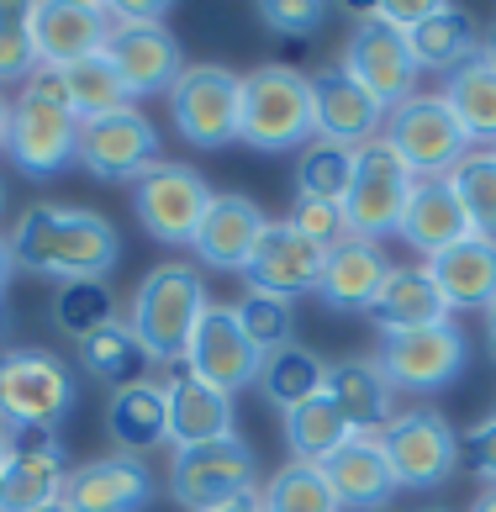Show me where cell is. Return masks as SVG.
Segmentation results:
<instances>
[{"label": "cell", "mask_w": 496, "mask_h": 512, "mask_svg": "<svg viewBox=\"0 0 496 512\" xmlns=\"http://www.w3.org/2000/svg\"><path fill=\"white\" fill-rule=\"evenodd\" d=\"M486 349H491V359H496V307L486 312Z\"/></svg>", "instance_id": "obj_52"}, {"label": "cell", "mask_w": 496, "mask_h": 512, "mask_svg": "<svg viewBox=\"0 0 496 512\" xmlns=\"http://www.w3.org/2000/svg\"><path fill=\"white\" fill-rule=\"evenodd\" d=\"M132 212H138L148 238L196 243L201 217L212 212V191H206L201 169H190L180 159H159L138 185H132Z\"/></svg>", "instance_id": "obj_10"}, {"label": "cell", "mask_w": 496, "mask_h": 512, "mask_svg": "<svg viewBox=\"0 0 496 512\" xmlns=\"http://www.w3.org/2000/svg\"><path fill=\"white\" fill-rule=\"evenodd\" d=\"M259 22L270 27V37H291V43H307L328 22V6L322 0H264Z\"/></svg>", "instance_id": "obj_43"}, {"label": "cell", "mask_w": 496, "mask_h": 512, "mask_svg": "<svg viewBox=\"0 0 496 512\" xmlns=\"http://www.w3.org/2000/svg\"><path fill=\"white\" fill-rule=\"evenodd\" d=\"M6 138H11V101L0 96V148H6Z\"/></svg>", "instance_id": "obj_50"}, {"label": "cell", "mask_w": 496, "mask_h": 512, "mask_svg": "<svg viewBox=\"0 0 496 512\" xmlns=\"http://www.w3.org/2000/svg\"><path fill=\"white\" fill-rule=\"evenodd\" d=\"M481 59H486V64H491V69H496V27H491V32H486V43H481Z\"/></svg>", "instance_id": "obj_51"}, {"label": "cell", "mask_w": 496, "mask_h": 512, "mask_svg": "<svg viewBox=\"0 0 496 512\" xmlns=\"http://www.w3.org/2000/svg\"><path fill=\"white\" fill-rule=\"evenodd\" d=\"M396 238L433 259V254L454 249V243L475 238V233H470L460 201H454V191H449V180H417L407 212H402V227H396Z\"/></svg>", "instance_id": "obj_27"}, {"label": "cell", "mask_w": 496, "mask_h": 512, "mask_svg": "<svg viewBox=\"0 0 496 512\" xmlns=\"http://www.w3.org/2000/svg\"><path fill=\"white\" fill-rule=\"evenodd\" d=\"M6 449H11V433H6V423H0V465H6Z\"/></svg>", "instance_id": "obj_53"}, {"label": "cell", "mask_w": 496, "mask_h": 512, "mask_svg": "<svg viewBox=\"0 0 496 512\" xmlns=\"http://www.w3.org/2000/svg\"><path fill=\"white\" fill-rule=\"evenodd\" d=\"M37 69V48H32V27H27V6L0 0V85H27V74Z\"/></svg>", "instance_id": "obj_42"}, {"label": "cell", "mask_w": 496, "mask_h": 512, "mask_svg": "<svg viewBox=\"0 0 496 512\" xmlns=\"http://www.w3.org/2000/svg\"><path fill=\"white\" fill-rule=\"evenodd\" d=\"M296 227L301 238H312L317 249H338L343 238H349V222H343V206L333 201H296L291 206V217H285Z\"/></svg>", "instance_id": "obj_44"}, {"label": "cell", "mask_w": 496, "mask_h": 512, "mask_svg": "<svg viewBox=\"0 0 496 512\" xmlns=\"http://www.w3.org/2000/svg\"><path fill=\"white\" fill-rule=\"evenodd\" d=\"M11 333V312H6V301H0V338Z\"/></svg>", "instance_id": "obj_54"}, {"label": "cell", "mask_w": 496, "mask_h": 512, "mask_svg": "<svg viewBox=\"0 0 496 512\" xmlns=\"http://www.w3.org/2000/svg\"><path fill=\"white\" fill-rule=\"evenodd\" d=\"M386 275H391V259L380 243H365V238H343L338 249H328V264H322V307L328 312H343V317H354V312H370L375 307V296L380 286H386Z\"/></svg>", "instance_id": "obj_24"}, {"label": "cell", "mask_w": 496, "mask_h": 512, "mask_svg": "<svg viewBox=\"0 0 496 512\" xmlns=\"http://www.w3.org/2000/svg\"><path fill=\"white\" fill-rule=\"evenodd\" d=\"M370 317H375L380 333H417V328L449 322V307H444V296H438L428 270H417V264L412 270H396L391 264V275H386V286H380Z\"/></svg>", "instance_id": "obj_30"}, {"label": "cell", "mask_w": 496, "mask_h": 512, "mask_svg": "<svg viewBox=\"0 0 496 512\" xmlns=\"http://www.w3.org/2000/svg\"><path fill=\"white\" fill-rule=\"evenodd\" d=\"M238 90L243 80L222 64H185L180 85L169 90V111L190 148H227L238 143Z\"/></svg>", "instance_id": "obj_11"}, {"label": "cell", "mask_w": 496, "mask_h": 512, "mask_svg": "<svg viewBox=\"0 0 496 512\" xmlns=\"http://www.w3.org/2000/svg\"><path fill=\"white\" fill-rule=\"evenodd\" d=\"M43 512H69V507H64V502H53V507H43Z\"/></svg>", "instance_id": "obj_55"}, {"label": "cell", "mask_w": 496, "mask_h": 512, "mask_svg": "<svg viewBox=\"0 0 496 512\" xmlns=\"http://www.w3.org/2000/svg\"><path fill=\"white\" fill-rule=\"evenodd\" d=\"M433 11H438V0H380V6H370L365 16H375V22H386V27H396L407 37L412 27H423Z\"/></svg>", "instance_id": "obj_46"}, {"label": "cell", "mask_w": 496, "mask_h": 512, "mask_svg": "<svg viewBox=\"0 0 496 512\" xmlns=\"http://www.w3.org/2000/svg\"><path fill=\"white\" fill-rule=\"evenodd\" d=\"M64 481H69V470H64L59 433L16 428L6 465H0V512H43L64 497Z\"/></svg>", "instance_id": "obj_17"}, {"label": "cell", "mask_w": 496, "mask_h": 512, "mask_svg": "<svg viewBox=\"0 0 496 512\" xmlns=\"http://www.w3.org/2000/svg\"><path fill=\"white\" fill-rule=\"evenodd\" d=\"M111 22V16H106ZM101 59L117 69V80L132 101L143 96H169L185 74V53H180V37L169 32L164 22H148V27H132V22H111V37L101 48Z\"/></svg>", "instance_id": "obj_12"}, {"label": "cell", "mask_w": 496, "mask_h": 512, "mask_svg": "<svg viewBox=\"0 0 496 512\" xmlns=\"http://www.w3.org/2000/svg\"><path fill=\"white\" fill-rule=\"evenodd\" d=\"M0 206H6V191H0Z\"/></svg>", "instance_id": "obj_57"}, {"label": "cell", "mask_w": 496, "mask_h": 512, "mask_svg": "<svg viewBox=\"0 0 496 512\" xmlns=\"http://www.w3.org/2000/svg\"><path fill=\"white\" fill-rule=\"evenodd\" d=\"M169 491L190 512H217L227 502L248 497V491H259V454L238 433L233 439H217V444H201V449H175Z\"/></svg>", "instance_id": "obj_8"}, {"label": "cell", "mask_w": 496, "mask_h": 512, "mask_svg": "<svg viewBox=\"0 0 496 512\" xmlns=\"http://www.w3.org/2000/svg\"><path fill=\"white\" fill-rule=\"evenodd\" d=\"M11 259L16 270H32L37 280H106L122 264V238L101 212L85 206H27L11 227Z\"/></svg>", "instance_id": "obj_1"}, {"label": "cell", "mask_w": 496, "mask_h": 512, "mask_svg": "<svg viewBox=\"0 0 496 512\" xmlns=\"http://www.w3.org/2000/svg\"><path fill=\"white\" fill-rule=\"evenodd\" d=\"M322 391L333 396V407L343 412V423L354 433H380L396 417L391 381L380 375L375 359H338V365H328V386Z\"/></svg>", "instance_id": "obj_29"}, {"label": "cell", "mask_w": 496, "mask_h": 512, "mask_svg": "<svg viewBox=\"0 0 496 512\" xmlns=\"http://www.w3.org/2000/svg\"><path fill=\"white\" fill-rule=\"evenodd\" d=\"M380 449L396 476V491H438L460 470V433L449 428L444 412L407 407L380 428Z\"/></svg>", "instance_id": "obj_5"}, {"label": "cell", "mask_w": 496, "mask_h": 512, "mask_svg": "<svg viewBox=\"0 0 496 512\" xmlns=\"http://www.w3.org/2000/svg\"><path fill=\"white\" fill-rule=\"evenodd\" d=\"M164 396H169V444L175 449H201V444L233 439L238 412H233V396L227 391L206 386L185 365H175L164 381Z\"/></svg>", "instance_id": "obj_22"}, {"label": "cell", "mask_w": 496, "mask_h": 512, "mask_svg": "<svg viewBox=\"0 0 496 512\" xmlns=\"http://www.w3.org/2000/svg\"><path fill=\"white\" fill-rule=\"evenodd\" d=\"M85 175L106 185H138L159 164V132L143 111H117L101 122H80V159Z\"/></svg>", "instance_id": "obj_13"}, {"label": "cell", "mask_w": 496, "mask_h": 512, "mask_svg": "<svg viewBox=\"0 0 496 512\" xmlns=\"http://www.w3.org/2000/svg\"><path fill=\"white\" fill-rule=\"evenodd\" d=\"M444 180H449L454 201H460L470 233L496 243V154H491V148H486V154H465Z\"/></svg>", "instance_id": "obj_36"}, {"label": "cell", "mask_w": 496, "mask_h": 512, "mask_svg": "<svg viewBox=\"0 0 496 512\" xmlns=\"http://www.w3.org/2000/svg\"><path fill=\"white\" fill-rule=\"evenodd\" d=\"M53 322H59L69 338H90L95 328L117 322V301H111L106 280H80V286H59V296H53Z\"/></svg>", "instance_id": "obj_40"}, {"label": "cell", "mask_w": 496, "mask_h": 512, "mask_svg": "<svg viewBox=\"0 0 496 512\" xmlns=\"http://www.w3.org/2000/svg\"><path fill=\"white\" fill-rule=\"evenodd\" d=\"M217 512H264V502H259V491H248V497L227 502V507H217Z\"/></svg>", "instance_id": "obj_48"}, {"label": "cell", "mask_w": 496, "mask_h": 512, "mask_svg": "<svg viewBox=\"0 0 496 512\" xmlns=\"http://www.w3.org/2000/svg\"><path fill=\"white\" fill-rule=\"evenodd\" d=\"M470 512H496V486H486V491H481V497H475V502H470Z\"/></svg>", "instance_id": "obj_49"}, {"label": "cell", "mask_w": 496, "mask_h": 512, "mask_svg": "<svg viewBox=\"0 0 496 512\" xmlns=\"http://www.w3.org/2000/svg\"><path fill=\"white\" fill-rule=\"evenodd\" d=\"M74 412V370L53 349H6L0 354V423L53 433Z\"/></svg>", "instance_id": "obj_4"}, {"label": "cell", "mask_w": 496, "mask_h": 512, "mask_svg": "<svg viewBox=\"0 0 496 512\" xmlns=\"http://www.w3.org/2000/svg\"><path fill=\"white\" fill-rule=\"evenodd\" d=\"M460 470H470L475 481L496 486V407L460 439Z\"/></svg>", "instance_id": "obj_45"}, {"label": "cell", "mask_w": 496, "mask_h": 512, "mask_svg": "<svg viewBox=\"0 0 496 512\" xmlns=\"http://www.w3.org/2000/svg\"><path fill=\"white\" fill-rule=\"evenodd\" d=\"M423 270L433 275V286H438L449 312H491L496 307V243L465 238L454 249L433 254Z\"/></svg>", "instance_id": "obj_25"}, {"label": "cell", "mask_w": 496, "mask_h": 512, "mask_svg": "<svg viewBox=\"0 0 496 512\" xmlns=\"http://www.w3.org/2000/svg\"><path fill=\"white\" fill-rule=\"evenodd\" d=\"M491 154H496V148H491Z\"/></svg>", "instance_id": "obj_58"}, {"label": "cell", "mask_w": 496, "mask_h": 512, "mask_svg": "<svg viewBox=\"0 0 496 512\" xmlns=\"http://www.w3.org/2000/svg\"><path fill=\"white\" fill-rule=\"evenodd\" d=\"M238 322L248 333V344L259 354H275L285 344H296V317H291V301L280 296H264V291H243L238 301Z\"/></svg>", "instance_id": "obj_41"}, {"label": "cell", "mask_w": 496, "mask_h": 512, "mask_svg": "<svg viewBox=\"0 0 496 512\" xmlns=\"http://www.w3.org/2000/svg\"><path fill=\"white\" fill-rule=\"evenodd\" d=\"M470 344L460 333V322H438V328L417 333H380V375L391 381V391L412 396H438L465 375Z\"/></svg>", "instance_id": "obj_7"}, {"label": "cell", "mask_w": 496, "mask_h": 512, "mask_svg": "<svg viewBox=\"0 0 496 512\" xmlns=\"http://www.w3.org/2000/svg\"><path fill=\"white\" fill-rule=\"evenodd\" d=\"M270 227V217L259 212V201L254 196H212V212L201 217V227H196V249L212 270H238L243 275V264H248V254H254V243H259V233Z\"/></svg>", "instance_id": "obj_26"}, {"label": "cell", "mask_w": 496, "mask_h": 512, "mask_svg": "<svg viewBox=\"0 0 496 512\" xmlns=\"http://www.w3.org/2000/svg\"><path fill=\"white\" fill-rule=\"evenodd\" d=\"M259 365L264 354L248 344L243 322H238V307H206L196 333H190V349H185V370L196 375V381L217 386V391H248L259 381Z\"/></svg>", "instance_id": "obj_16"}, {"label": "cell", "mask_w": 496, "mask_h": 512, "mask_svg": "<svg viewBox=\"0 0 496 512\" xmlns=\"http://www.w3.org/2000/svg\"><path fill=\"white\" fill-rule=\"evenodd\" d=\"M27 27L37 64L48 69H74L95 59L111 37L106 6H95V0H37V6H27Z\"/></svg>", "instance_id": "obj_19"}, {"label": "cell", "mask_w": 496, "mask_h": 512, "mask_svg": "<svg viewBox=\"0 0 496 512\" xmlns=\"http://www.w3.org/2000/svg\"><path fill=\"white\" fill-rule=\"evenodd\" d=\"M407 48L417 69H444L454 74L460 64H470L475 53H481V37H475V22L460 11V6H438L423 27L407 32Z\"/></svg>", "instance_id": "obj_31"}, {"label": "cell", "mask_w": 496, "mask_h": 512, "mask_svg": "<svg viewBox=\"0 0 496 512\" xmlns=\"http://www.w3.org/2000/svg\"><path fill=\"white\" fill-rule=\"evenodd\" d=\"M59 502L69 512H143L154 502V470L138 454H101L69 470Z\"/></svg>", "instance_id": "obj_21"}, {"label": "cell", "mask_w": 496, "mask_h": 512, "mask_svg": "<svg viewBox=\"0 0 496 512\" xmlns=\"http://www.w3.org/2000/svg\"><path fill=\"white\" fill-rule=\"evenodd\" d=\"M354 154L359 148H338V143H307L296 154V201H333L343 206L354 180Z\"/></svg>", "instance_id": "obj_37"}, {"label": "cell", "mask_w": 496, "mask_h": 512, "mask_svg": "<svg viewBox=\"0 0 496 512\" xmlns=\"http://www.w3.org/2000/svg\"><path fill=\"white\" fill-rule=\"evenodd\" d=\"M317 138L312 85L296 64H264L243 74L238 90V143L254 154H291Z\"/></svg>", "instance_id": "obj_3"}, {"label": "cell", "mask_w": 496, "mask_h": 512, "mask_svg": "<svg viewBox=\"0 0 496 512\" xmlns=\"http://www.w3.org/2000/svg\"><path fill=\"white\" fill-rule=\"evenodd\" d=\"M11 275H16V259H11V238L0 233V301H6V286H11Z\"/></svg>", "instance_id": "obj_47"}, {"label": "cell", "mask_w": 496, "mask_h": 512, "mask_svg": "<svg viewBox=\"0 0 496 512\" xmlns=\"http://www.w3.org/2000/svg\"><path fill=\"white\" fill-rule=\"evenodd\" d=\"M264 512H343L322 465H307V460H291L285 470H275L270 486L259 491Z\"/></svg>", "instance_id": "obj_39"}, {"label": "cell", "mask_w": 496, "mask_h": 512, "mask_svg": "<svg viewBox=\"0 0 496 512\" xmlns=\"http://www.w3.org/2000/svg\"><path fill=\"white\" fill-rule=\"evenodd\" d=\"M6 154L16 159L27 180H53L80 159V117L69 106H48L22 96L11 106V138Z\"/></svg>", "instance_id": "obj_15"}, {"label": "cell", "mask_w": 496, "mask_h": 512, "mask_svg": "<svg viewBox=\"0 0 496 512\" xmlns=\"http://www.w3.org/2000/svg\"><path fill=\"white\" fill-rule=\"evenodd\" d=\"M106 433L117 454H138L169 444V396L159 381H132L122 391H111L106 402Z\"/></svg>", "instance_id": "obj_28"}, {"label": "cell", "mask_w": 496, "mask_h": 512, "mask_svg": "<svg viewBox=\"0 0 496 512\" xmlns=\"http://www.w3.org/2000/svg\"><path fill=\"white\" fill-rule=\"evenodd\" d=\"M412 175L407 164L391 154L386 143H365L354 154V180H349V196H343V222H349V238H365L380 243L386 233L402 227V212L412 201Z\"/></svg>", "instance_id": "obj_9"}, {"label": "cell", "mask_w": 496, "mask_h": 512, "mask_svg": "<svg viewBox=\"0 0 496 512\" xmlns=\"http://www.w3.org/2000/svg\"><path fill=\"white\" fill-rule=\"evenodd\" d=\"M417 512H449V507H417Z\"/></svg>", "instance_id": "obj_56"}, {"label": "cell", "mask_w": 496, "mask_h": 512, "mask_svg": "<svg viewBox=\"0 0 496 512\" xmlns=\"http://www.w3.org/2000/svg\"><path fill=\"white\" fill-rule=\"evenodd\" d=\"M322 476H328L338 507L386 512L391 497H396V476L386 465V449H380V433H354L349 444L322 460Z\"/></svg>", "instance_id": "obj_23"}, {"label": "cell", "mask_w": 496, "mask_h": 512, "mask_svg": "<svg viewBox=\"0 0 496 512\" xmlns=\"http://www.w3.org/2000/svg\"><path fill=\"white\" fill-rule=\"evenodd\" d=\"M380 143L407 164L412 180H444L454 164L470 154V138L444 96H412L396 111H386Z\"/></svg>", "instance_id": "obj_6"}, {"label": "cell", "mask_w": 496, "mask_h": 512, "mask_svg": "<svg viewBox=\"0 0 496 512\" xmlns=\"http://www.w3.org/2000/svg\"><path fill=\"white\" fill-rule=\"evenodd\" d=\"M206 301V280L196 264H159L143 275V286L132 291V312L127 328L143 344L148 365H185L190 333H196Z\"/></svg>", "instance_id": "obj_2"}, {"label": "cell", "mask_w": 496, "mask_h": 512, "mask_svg": "<svg viewBox=\"0 0 496 512\" xmlns=\"http://www.w3.org/2000/svg\"><path fill=\"white\" fill-rule=\"evenodd\" d=\"M322 264H328V249H317L312 238H301L291 222H270L259 233L248 264H243V280H248V291L296 301V296H317Z\"/></svg>", "instance_id": "obj_18"}, {"label": "cell", "mask_w": 496, "mask_h": 512, "mask_svg": "<svg viewBox=\"0 0 496 512\" xmlns=\"http://www.w3.org/2000/svg\"><path fill=\"white\" fill-rule=\"evenodd\" d=\"M64 80H69V111L80 122H101V117H117V111H132V96L122 90L117 69H111L101 53L64 69Z\"/></svg>", "instance_id": "obj_38"}, {"label": "cell", "mask_w": 496, "mask_h": 512, "mask_svg": "<svg viewBox=\"0 0 496 512\" xmlns=\"http://www.w3.org/2000/svg\"><path fill=\"white\" fill-rule=\"evenodd\" d=\"M444 101H449L454 117H460L470 143H491L496 148V69L481 59V53L444 80Z\"/></svg>", "instance_id": "obj_33"}, {"label": "cell", "mask_w": 496, "mask_h": 512, "mask_svg": "<svg viewBox=\"0 0 496 512\" xmlns=\"http://www.w3.org/2000/svg\"><path fill=\"white\" fill-rule=\"evenodd\" d=\"M349 439H354V428L343 423V412L333 407L328 391L285 412V444H291V454H296V460H307V465H322L333 449H343Z\"/></svg>", "instance_id": "obj_34"}, {"label": "cell", "mask_w": 496, "mask_h": 512, "mask_svg": "<svg viewBox=\"0 0 496 512\" xmlns=\"http://www.w3.org/2000/svg\"><path fill=\"white\" fill-rule=\"evenodd\" d=\"M338 69L349 74L354 85H365L386 111L412 101L417 96L412 85H417V74H423L417 59H412V48H407V37L396 27H386V22H375V16H365V22L349 32V48H343Z\"/></svg>", "instance_id": "obj_14"}, {"label": "cell", "mask_w": 496, "mask_h": 512, "mask_svg": "<svg viewBox=\"0 0 496 512\" xmlns=\"http://www.w3.org/2000/svg\"><path fill=\"white\" fill-rule=\"evenodd\" d=\"M307 85H312V122L322 143L365 148L386 132V106L365 85H354L343 69H317L307 74Z\"/></svg>", "instance_id": "obj_20"}, {"label": "cell", "mask_w": 496, "mask_h": 512, "mask_svg": "<svg viewBox=\"0 0 496 512\" xmlns=\"http://www.w3.org/2000/svg\"><path fill=\"white\" fill-rule=\"evenodd\" d=\"M322 386H328V365H322L312 349H301V344H285L275 354H264L259 381H254V391L264 396V402H275L280 412H291L301 402H312V396H322Z\"/></svg>", "instance_id": "obj_32"}, {"label": "cell", "mask_w": 496, "mask_h": 512, "mask_svg": "<svg viewBox=\"0 0 496 512\" xmlns=\"http://www.w3.org/2000/svg\"><path fill=\"white\" fill-rule=\"evenodd\" d=\"M80 365L95 381H106L111 391H122L132 381H143L148 354H143L138 338H132L127 322H106V328H95L90 338H80Z\"/></svg>", "instance_id": "obj_35"}]
</instances>
